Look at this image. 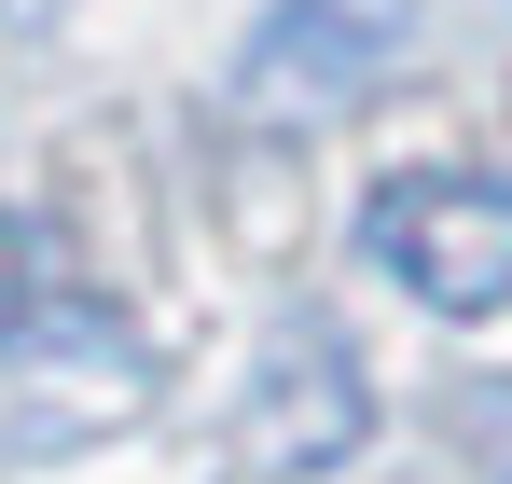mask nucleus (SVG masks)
<instances>
[{
	"label": "nucleus",
	"instance_id": "f257e3e1",
	"mask_svg": "<svg viewBox=\"0 0 512 484\" xmlns=\"http://www.w3.org/2000/svg\"><path fill=\"white\" fill-rule=\"evenodd\" d=\"M360 249L416 291L429 319H499L512 305V180L485 166H416L360 208Z\"/></svg>",
	"mask_w": 512,
	"mask_h": 484
},
{
	"label": "nucleus",
	"instance_id": "f03ea898",
	"mask_svg": "<svg viewBox=\"0 0 512 484\" xmlns=\"http://www.w3.org/2000/svg\"><path fill=\"white\" fill-rule=\"evenodd\" d=\"M0 14H56V0H0Z\"/></svg>",
	"mask_w": 512,
	"mask_h": 484
}]
</instances>
